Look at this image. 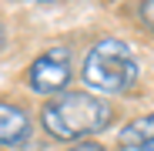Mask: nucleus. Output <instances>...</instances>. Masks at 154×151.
Returning <instances> with one entry per match:
<instances>
[{
    "label": "nucleus",
    "instance_id": "9d476101",
    "mask_svg": "<svg viewBox=\"0 0 154 151\" xmlns=\"http://www.w3.org/2000/svg\"><path fill=\"white\" fill-rule=\"evenodd\" d=\"M0 44H4V27H0Z\"/></svg>",
    "mask_w": 154,
    "mask_h": 151
},
{
    "label": "nucleus",
    "instance_id": "20e7f679",
    "mask_svg": "<svg viewBox=\"0 0 154 151\" xmlns=\"http://www.w3.org/2000/svg\"><path fill=\"white\" fill-rule=\"evenodd\" d=\"M27 138H30V114L17 104L0 101V144L14 148V144H23Z\"/></svg>",
    "mask_w": 154,
    "mask_h": 151
},
{
    "label": "nucleus",
    "instance_id": "423d86ee",
    "mask_svg": "<svg viewBox=\"0 0 154 151\" xmlns=\"http://www.w3.org/2000/svg\"><path fill=\"white\" fill-rule=\"evenodd\" d=\"M141 20L154 30V0H144V4H141Z\"/></svg>",
    "mask_w": 154,
    "mask_h": 151
},
{
    "label": "nucleus",
    "instance_id": "6e6552de",
    "mask_svg": "<svg viewBox=\"0 0 154 151\" xmlns=\"http://www.w3.org/2000/svg\"><path fill=\"white\" fill-rule=\"evenodd\" d=\"M137 151H154V141H147V144H141Z\"/></svg>",
    "mask_w": 154,
    "mask_h": 151
},
{
    "label": "nucleus",
    "instance_id": "1a4fd4ad",
    "mask_svg": "<svg viewBox=\"0 0 154 151\" xmlns=\"http://www.w3.org/2000/svg\"><path fill=\"white\" fill-rule=\"evenodd\" d=\"M34 4H54V0H34Z\"/></svg>",
    "mask_w": 154,
    "mask_h": 151
},
{
    "label": "nucleus",
    "instance_id": "f03ea898",
    "mask_svg": "<svg viewBox=\"0 0 154 151\" xmlns=\"http://www.w3.org/2000/svg\"><path fill=\"white\" fill-rule=\"evenodd\" d=\"M137 54L124 40L117 37H104L97 40L87 57H84V84L94 87L97 94H127L137 81Z\"/></svg>",
    "mask_w": 154,
    "mask_h": 151
},
{
    "label": "nucleus",
    "instance_id": "39448f33",
    "mask_svg": "<svg viewBox=\"0 0 154 151\" xmlns=\"http://www.w3.org/2000/svg\"><path fill=\"white\" fill-rule=\"evenodd\" d=\"M117 141H121V148H141V144L154 141V111L127 121L121 128V134H117Z\"/></svg>",
    "mask_w": 154,
    "mask_h": 151
},
{
    "label": "nucleus",
    "instance_id": "7ed1b4c3",
    "mask_svg": "<svg viewBox=\"0 0 154 151\" xmlns=\"http://www.w3.org/2000/svg\"><path fill=\"white\" fill-rule=\"evenodd\" d=\"M27 81H30V91H37V94H60L70 81V54L64 47L44 50L30 64Z\"/></svg>",
    "mask_w": 154,
    "mask_h": 151
},
{
    "label": "nucleus",
    "instance_id": "0eeeda50",
    "mask_svg": "<svg viewBox=\"0 0 154 151\" xmlns=\"http://www.w3.org/2000/svg\"><path fill=\"white\" fill-rule=\"evenodd\" d=\"M70 151H104L100 144H94V141H81L77 148H70Z\"/></svg>",
    "mask_w": 154,
    "mask_h": 151
},
{
    "label": "nucleus",
    "instance_id": "f257e3e1",
    "mask_svg": "<svg viewBox=\"0 0 154 151\" xmlns=\"http://www.w3.org/2000/svg\"><path fill=\"white\" fill-rule=\"evenodd\" d=\"M114 121V111L104 97H94L87 91H60L54 101H47L40 111V124L57 141H77L104 131Z\"/></svg>",
    "mask_w": 154,
    "mask_h": 151
}]
</instances>
